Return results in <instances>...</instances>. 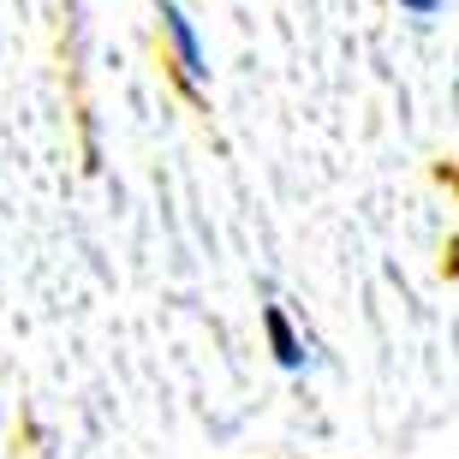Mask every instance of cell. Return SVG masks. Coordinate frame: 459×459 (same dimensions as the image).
I'll return each mask as SVG.
<instances>
[{"label":"cell","mask_w":459,"mask_h":459,"mask_svg":"<svg viewBox=\"0 0 459 459\" xmlns=\"http://www.w3.org/2000/svg\"><path fill=\"white\" fill-rule=\"evenodd\" d=\"M263 328H269V346H274V364L281 370H305V341H299V328H292V316L281 305H269L263 310Z\"/></svg>","instance_id":"7a4b0ae2"},{"label":"cell","mask_w":459,"mask_h":459,"mask_svg":"<svg viewBox=\"0 0 459 459\" xmlns=\"http://www.w3.org/2000/svg\"><path fill=\"white\" fill-rule=\"evenodd\" d=\"M400 13H406V18H418V24H429V18L442 13V0H400Z\"/></svg>","instance_id":"3957f363"},{"label":"cell","mask_w":459,"mask_h":459,"mask_svg":"<svg viewBox=\"0 0 459 459\" xmlns=\"http://www.w3.org/2000/svg\"><path fill=\"white\" fill-rule=\"evenodd\" d=\"M161 36H168V54H173V84L186 90L191 102H204V36L191 24L173 0H161Z\"/></svg>","instance_id":"6da1fadb"}]
</instances>
